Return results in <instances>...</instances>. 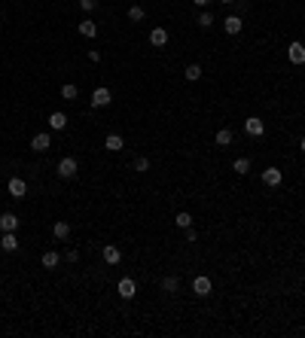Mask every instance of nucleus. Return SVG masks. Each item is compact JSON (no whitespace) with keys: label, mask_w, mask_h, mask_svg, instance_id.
Here are the masks:
<instances>
[{"label":"nucleus","mask_w":305,"mask_h":338,"mask_svg":"<svg viewBox=\"0 0 305 338\" xmlns=\"http://www.w3.org/2000/svg\"><path fill=\"white\" fill-rule=\"evenodd\" d=\"M80 174V162L74 155H64L61 162H58V177H64V180H70V177H77Z\"/></svg>","instance_id":"nucleus-1"},{"label":"nucleus","mask_w":305,"mask_h":338,"mask_svg":"<svg viewBox=\"0 0 305 338\" xmlns=\"http://www.w3.org/2000/svg\"><path fill=\"white\" fill-rule=\"evenodd\" d=\"M116 293H119L122 299H129V301H131V299L137 296V283H134L131 277H122V280L116 283Z\"/></svg>","instance_id":"nucleus-2"},{"label":"nucleus","mask_w":305,"mask_h":338,"mask_svg":"<svg viewBox=\"0 0 305 338\" xmlns=\"http://www.w3.org/2000/svg\"><path fill=\"white\" fill-rule=\"evenodd\" d=\"M110 101H113L110 88H107V85H101V88H95V92H92V101H88V104H92V107H107Z\"/></svg>","instance_id":"nucleus-3"},{"label":"nucleus","mask_w":305,"mask_h":338,"mask_svg":"<svg viewBox=\"0 0 305 338\" xmlns=\"http://www.w3.org/2000/svg\"><path fill=\"white\" fill-rule=\"evenodd\" d=\"M192 293H195V296H202V299H208V296H211V277L199 274V277L192 280Z\"/></svg>","instance_id":"nucleus-4"},{"label":"nucleus","mask_w":305,"mask_h":338,"mask_svg":"<svg viewBox=\"0 0 305 338\" xmlns=\"http://www.w3.org/2000/svg\"><path fill=\"white\" fill-rule=\"evenodd\" d=\"M287 58H290L293 64H305V46L296 40V43H290L287 46Z\"/></svg>","instance_id":"nucleus-5"},{"label":"nucleus","mask_w":305,"mask_h":338,"mask_svg":"<svg viewBox=\"0 0 305 338\" xmlns=\"http://www.w3.org/2000/svg\"><path fill=\"white\" fill-rule=\"evenodd\" d=\"M6 189H9V195H12V198H25V195H28V183L22 180V177H12Z\"/></svg>","instance_id":"nucleus-6"},{"label":"nucleus","mask_w":305,"mask_h":338,"mask_svg":"<svg viewBox=\"0 0 305 338\" xmlns=\"http://www.w3.org/2000/svg\"><path fill=\"white\" fill-rule=\"evenodd\" d=\"M244 131H247L250 137H262V131H265V125H262V119H260V116H250V119L244 122Z\"/></svg>","instance_id":"nucleus-7"},{"label":"nucleus","mask_w":305,"mask_h":338,"mask_svg":"<svg viewBox=\"0 0 305 338\" xmlns=\"http://www.w3.org/2000/svg\"><path fill=\"white\" fill-rule=\"evenodd\" d=\"M0 250H6V253L19 250V238H15V232H3V235H0Z\"/></svg>","instance_id":"nucleus-8"},{"label":"nucleus","mask_w":305,"mask_h":338,"mask_svg":"<svg viewBox=\"0 0 305 338\" xmlns=\"http://www.w3.org/2000/svg\"><path fill=\"white\" fill-rule=\"evenodd\" d=\"M281 180H284V174H281L275 165L262 171V183H265V186H281Z\"/></svg>","instance_id":"nucleus-9"},{"label":"nucleus","mask_w":305,"mask_h":338,"mask_svg":"<svg viewBox=\"0 0 305 338\" xmlns=\"http://www.w3.org/2000/svg\"><path fill=\"white\" fill-rule=\"evenodd\" d=\"M101 256H104L107 265H119V259H122V253H119L116 244H104V253H101Z\"/></svg>","instance_id":"nucleus-10"},{"label":"nucleus","mask_w":305,"mask_h":338,"mask_svg":"<svg viewBox=\"0 0 305 338\" xmlns=\"http://www.w3.org/2000/svg\"><path fill=\"white\" fill-rule=\"evenodd\" d=\"M19 228V217L15 213H0V232H15Z\"/></svg>","instance_id":"nucleus-11"},{"label":"nucleus","mask_w":305,"mask_h":338,"mask_svg":"<svg viewBox=\"0 0 305 338\" xmlns=\"http://www.w3.org/2000/svg\"><path fill=\"white\" fill-rule=\"evenodd\" d=\"M52 147V137L49 134H34V140H31V150L34 152H46Z\"/></svg>","instance_id":"nucleus-12"},{"label":"nucleus","mask_w":305,"mask_h":338,"mask_svg":"<svg viewBox=\"0 0 305 338\" xmlns=\"http://www.w3.org/2000/svg\"><path fill=\"white\" fill-rule=\"evenodd\" d=\"M49 128H52V131H64V128H67V113L55 110V113L49 116Z\"/></svg>","instance_id":"nucleus-13"},{"label":"nucleus","mask_w":305,"mask_h":338,"mask_svg":"<svg viewBox=\"0 0 305 338\" xmlns=\"http://www.w3.org/2000/svg\"><path fill=\"white\" fill-rule=\"evenodd\" d=\"M223 28H226V34H241V28H244V22H241V15H226V22H223Z\"/></svg>","instance_id":"nucleus-14"},{"label":"nucleus","mask_w":305,"mask_h":338,"mask_svg":"<svg viewBox=\"0 0 305 338\" xmlns=\"http://www.w3.org/2000/svg\"><path fill=\"white\" fill-rule=\"evenodd\" d=\"M52 235H55L58 241H67V238H70V223H64V220H58L55 225H52Z\"/></svg>","instance_id":"nucleus-15"},{"label":"nucleus","mask_w":305,"mask_h":338,"mask_svg":"<svg viewBox=\"0 0 305 338\" xmlns=\"http://www.w3.org/2000/svg\"><path fill=\"white\" fill-rule=\"evenodd\" d=\"M80 34L92 40V37H98V25H95L92 19H83V22H80Z\"/></svg>","instance_id":"nucleus-16"},{"label":"nucleus","mask_w":305,"mask_h":338,"mask_svg":"<svg viewBox=\"0 0 305 338\" xmlns=\"http://www.w3.org/2000/svg\"><path fill=\"white\" fill-rule=\"evenodd\" d=\"M150 43H153V46H165V43H168V31H165V28H153V31H150Z\"/></svg>","instance_id":"nucleus-17"},{"label":"nucleus","mask_w":305,"mask_h":338,"mask_svg":"<svg viewBox=\"0 0 305 338\" xmlns=\"http://www.w3.org/2000/svg\"><path fill=\"white\" fill-rule=\"evenodd\" d=\"M104 147L110 150V152H119V150L125 147V140H122L119 134H107V140H104Z\"/></svg>","instance_id":"nucleus-18"},{"label":"nucleus","mask_w":305,"mask_h":338,"mask_svg":"<svg viewBox=\"0 0 305 338\" xmlns=\"http://www.w3.org/2000/svg\"><path fill=\"white\" fill-rule=\"evenodd\" d=\"M40 262H43V268H58V262H61V256H58L55 250H46Z\"/></svg>","instance_id":"nucleus-19"},{"label":"nucleus","mask_w":305,"mask_h":338,"mask_svg":"<svg viewBox=\"0 0 305 338\" xmlns=\"http://www.w3.org/2000/svg\"><path fill=\"white\" fill-rule=\"evenodd\" d=\"M183 76H186L189 82H199V79H202V64H189V67L183 70Z\"/></svg>","instance_id":"nucleus-20"},{"label":"nucleus","mask_w":305,"mask_h":338,"mask_svg":"<svg viewBox=\"0 0 305 338\" xmlns=\"http://www.w3.org/2000/svg\"><path fill=\"white\" fill-rule=\"evenodd\" d=\"M162 290H165V293H177V290H180V280H177L174 274L162 277Z\"/></svg>","instance_id":"nucleus-21"},{"label":"nucleus","mask_w":305,"mask_h":338,"mask_svg":"<svg viewBox=\"0 0 305 338\" xmlns=\"http://www.w3.org/2000/svg\"><path fill=\"white\" fill-rule=\"evenodd\" d=\"M77 95H80V88H77L74 82H67V85H61V98H64V101H77Z\"/></svg>","instance_id":"nucleus-22"},{"label":"nucleus","mask_w":305,"mask_h":338,"mask_svg":"<svg viewBox=\"0 0 305 338\" xmlns=\"http://www.w3.org/2000/svg\"><path fill=\"white\" fill-rule=\"evenodd\" d=\"M232 171H235V174H250V158H235V165H232Z\"/></svg>","instance_id":"nucleus-23"},{"label":"nucleus","mask_w":305,"mask_h":338,"mask_svg":"<svg viewBox=\"0 0 305 338\" xmlns=\"http://www.w3.org/2000/svg\"><path fill=\"white\" fill-rule=\"evenodd\" d=\"M214 140H217V147H229V144H232V131H229V128H220Z\"/></svg>","instance_id":"nucleus-24"},{"label":"nucleus","mask_w":305,"mask_h":338,"mask_svg":"<svg viewBox=\"0 0 305 338\" xmlns=\"http://www.w3.org/2000/svg\"><path fill=\"white\" fill-rule=\"evenodd\" d=\"M131 171H137V174L150 171V158H147V155H137V158H134V165H131Z\"/></svg>","instance_id":"nucleus-25"},{"label":"nucleus","mask_w":305,"mask_h":338,"mask_svg":"<svg viewBox=\"0 0 305 338\" xmlns=\"http://www.w3.org/2000/svg\"><path fill=\"white\" fill-rule=\"evenodd\" d=\"M195 25H199V28H211V25H214V12L202 9V12H199V22H195Z\"/></svg>","instance_id":"nucleus-26"},{"label":"nucleus","mask_w":305,"mask_h":338,"mask_svg":"<svg viewBox=\"0 0 305 338\" xmlns=\"http://www.w3.org/2000/svg\"><path fill=\"white\" fill-rule=\"evenodd\" d=\"M143 15H147V12H143V6H137V3L129 6V19H131V22H143Z\"/></svg>","instance_id":"nucleus-27"},{"label":"nucleus","mask_w":305,"mask_h":338,"mask_svg":"<svg viewBox=\"0 0 305 338\" xmlns=\"http://www.w3.org/2000/svg\"><path fill=\"white\" fill-rule=\"evenodd\" d=\"M189 225H192V217L186 210H180V213H177V228H189Z\"/></svg>","instance_id":"nucleus-28"},{"label":"nucleus","mask_w":305,"mask_h":338,"mask_svg":"<svg viewBox=\"0 0 305 338\" xmlns=\"http://www.w3.org/2000/svg\"><path fill=\"white\" fill-rule=\"evenodd\" d=\"M80 6H83L86 12H92V9L98 6V0H80Z\"/></svg>","instance_id":"nucleus-29"},{"label":"nucleus","mask_w":305,"mask_h":338,"mask_svg":"<svg viewBox=\"0 0 305 338\" xmlns=\"http://www.w3.org/2000/svg\"><path fill=\"white\" fill-rule=\"evenodd\" d=\"M183 232H186V241H199V232H195L192 225H189V228H183Z\"/></svg>","instance_id":"nucleus-30"},{"label":"nucleus","mask_w":305,"mask_h":338,"mask_svg":"<svg viewBox=\"0 0 305 338\" xmlns=\"http://www.w3.org/2000/svg\"><path fill=\"white\" fill-rule=\"evenodd\" d=\"M88 61L98 64V61H101V52H98V49H88Z\"/></svg>","instance_id":"nucleus-31"},{"label":"nucleus","mask_w":305,"mask_h":338,"mask_svg":"<svg viewBox=\"0 0 305 338\" xmlns=\"http://www.w3.org/2000/svg\"><path fill=\"white\" fill-rule=\"evenodd\" d=\"M64 259H67V262H77V259H80V253H77V250H67V253H64Z\"/></svg>","instance_id":"nucleus-32"},{"label":"nucleus","mask_w":305,"mask_h":338,"mask_svg":"<svg viewBox=\"0 0 305 338\" xmlns=\"http://www.w3.org/2000/svg\"><path fill=\"white\" fill-rule=\"evenodd\" d=\"M192 3H195V6H208V3H211V0H192Z\"/></svg>","instance_id":"nucleus-33"},{"label":"nucleus","mask_w":305,"mask_h":338,"mask_svg":"<svg viewBox=\"0 0 305 338\" xmlns=\"http://www.w3.org/2000/svg\"><path fill=\"white\" fill-rule=\"evenodd\" d=\"M299 150H302V152H305V137H302V144H299Z\"/></svg>","instance_id":"nucleus-34"},{"label":"nucleus","mask_w":305,"mask_h":338,"mask_svg":"<svg viewBox=\"0 0 305 338\" xmlns=\"http://www.w3.org/2000/svg\"><path fill=\"white\" fill-rule=\"evenodd\" d=\"M220 3H235V0H220Z\"/></svg>","instance_id":"nucleus-35"}]
</instances>
